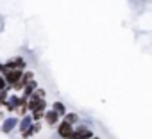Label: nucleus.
Wrapping results in <instances>:
<instances>
[{"label": "nucleus", "mask_w": 152, "mask_h": 139, "mask_svg": "<svg viewBox=\"0 0 152 139\" xmlns=\"http://www.w3.org/2000/svg\"><path fill=\"white\" fill-rule=\"evenodd\" d=\"M27 105H29V112H32V111H45L47 109V102H45V98H41V96H36V95H31V98L27 100Z\"/></svg>", "instance_id": "1"}, {"label": "nucleus", "mask_w": 152, "mask_h": 139, "mask_svg": "<svg viewBox=\"0 0 152 139\" xmlns=\"http://www.w3.org/2000/svg\"><path fill=\"white\" fill-rule=\"evenodd\" d=\"M22 75H23V70H6L4 72V79L9 86H15L22 79Z\"/></svg>", "instance_id": "3"}, {"label": "nucleus", "mask_w": 152, "mask_h": 139, "mask_svg": "<svg viewBox=\"0 0 152 139\" xmlns=\"http://www.w3.org/2000/svg\"><path fill=\"white\" fill-rule=\"evenodd\" d=\"M59 114L52 109V111H45V121H47V125H50V127H54V125H57L59 123Z\"/></svg>", "instance_id": "5"}, {"label": "nucleus", "mask_w": 152, "mask_h": 139, "mask_svg": "<svg viewBox=\"0 0 152 139\" xmlns=\"http://www.w3.org/2000/svg\"><path fill=\"white\" fill-rule=\"evenodd\" d=\"M64 119H66V121H70L72 125H75V123L79 121V116L75 114V112H66V114H64Z\"/></svg>", "instance_id": "10"}, {"label": "nucleus", "mask_w": 152, "mask_h": 139, "mask_svg": "<svg viewBox=\"0 0 152 139\" xmlns=\"http://www.w3.org/2000/svg\"><path fill=\"white\" fill-rule=\"evenodd\" d=\"M16 123H20L16 118H7L6 121H4V125H2V132H6V134H9L15 127H16Z\"/></svg>", "instance_id": "7"}, {"label": "nucleus", "mask_w": 152, "mask_h": 139, "mask_svg": "<svg viewBox=\"0 0 152 139\" xmlns=\"http://www.w3.org/2000/svg\"><path fill=\"white\" fill-rule=\"evenodd\" d=\"M57 134H59V137H63V139H72L73 125H72L70 121H66V119L59 121V123H57Z\"/></svg>", "instance_id": "2"}, {"label": "nucleus", "mask_w": 152, "mask_h": 139, "mask_svg": "<svg viewBox=\"0 0 152 139\" xmlns=\"http://www.w3.org/2000/svg\"><path fill=\"white\" fill-rule=\"evenodd\" d=\"M4 72H6V64L0 62V75H4Z\"/></svg>", "instance_id": "15"}, {"label": "nucleus", "mask_w": 152, "mask_h": 139, "mask_svg": "<svg viewBox=\"0 0 152 139\" xmlns=\"http://www.w3.org/2000/svg\"><path fill=\"white\" fill-rule=\"evenodd\" d=\"M6 86H7V82H6L4 75H0V91H2V89H6Z\"/></svg>", "instance_id": "14"}, {"label": "nucleus", "mask_w": 152, "mask_h": 139, "mask_svg": "<svg viewBox=\"0 0 152 139\" xmlns=\"http://www.w3.org/2000/svg\"><path fill=\"white\" fill-rule=\"evenodd\" d=\"M4 64H6V70H25V66H27L25 59H22V57H13Z\"/></svg>", "instance_id": "4"}, {"label": "nucleus", "mask_w": 152, "mask_h": 139, "mask_svg": "<svg viewBox=\"0 0 152 139\" xmlns=\"http://www.w3.org/2000/svg\"><path fill=\"white\" fill-rule=\"evenodd\" d=\"M52 109H54L59 116H64V114H66V107H64V104H63V102H54Z\"/></svg>", "instance_id": "9"}, {"label": "nucleus", "mask_w": 152, "mask_h": 139, "mask_svg": "<svg viewBox=\"0 0 152 139\" xmlns=\"http://www.w3.org/2000/svg\"><path fill=\"white\" fill-rule=\"evenodd\" d=\"M32 95H36V96H41V98H45V95H47V91H45V89H41V88H36Z\"/></svg>", "instance_id": "13"}, {"label": "nucleus", "mask_w": 152, "mask_h": 139, "mask_svg": "<svg viewBox=\"0 0 152 139\" xmlns=\"http://www.w3.org/2000/svg\"><path fill=\"white\" fill-rule=\"evenodd\" d=\"M31 116H32V119H34V121H39V119H43V118H45V111H39V109H38V111H32V114H31Z\"/></svg>", "instance_id": "11"}, {"label": "nucleus", "mask_w": 152, "mask_h": 139, "mask_svg": "<svg viewBox=\"0 0 152 139\" xmlns=\"http://www.w3.org/2000/svg\"><path fill=\"white\" fill-rule=\"evenodd\" d=\"M36 88H38V84H36V80L32 79L29 84H25V88H23V96H22V98L29 100V98H31V95L34 93V89H36Z\"/></svg>", "instance_id": "6"}, {"label": "nucleus", "mask_w": 152, "mask_h": 139, "mask_svg": "<svg viewBox=\"0 0 152 139\" xmlns=\"http://www.w3.org/2000/svg\"><path fill=\"white\" fill-rule=\"evenodd\" d=\"M32 123H34L32 116H27V114H25V116L22 118V121H20V130H25V128H29Z\"/></svg>", "instance_id": "8"}, {"label": "nucleus", "mask_w": 152, "mask_h": 139, "mask_svg": "<svg viewBox=\"0 0 152 139\" xmlns=\"http://www.w3.org/2000/svg\"><path fill=\"white\" fill-rule=\"evenodd\" d=\"M32 79H34V73H32V72H23V75H22V80H23L25 84H29Z\"/></svg>", "instance_id": "12"}]
</instances>
